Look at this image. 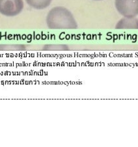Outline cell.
Masks as SVG:
<instances>
[{
  "label": "cell",
  "mask_w": 138,
  "mask_h": 147,
  "mask_svg": "<svg viewBox=\"0 0 138 147\" xmlns=\"http://www.w3.org/2000/svg\"><path fill=\"white\" fill-rule=\"evenodd\" d=\"M115 5L123 16L134 18L138 15V0H115Z\"/></svg>",
  "instance_id": "7a4b0ae2"
},
{
  "label": "cell",
  "mask_w": 138,
  "mask_h": 147,
  "mask_svg": "<svg viewBox=\"0 0 138 147\" xmlns=\"http://www.w3.org/2000/svg\"><path fill=\"white\" fill-rule=\"evenodd\" d=\"M27 3L33 8L38 10L46 9L50 5L52 0H26Z\"/></svg>",
  "instance_id": "5b68a950"
},
{
  "label": "cell",
  "mask_w": 138,
  "mask_h": 147,
  "mask_svg": "<svg viewBox=\"0 0 138 147\" xmlns=\"http://www.w3.org/2000/svg\"><path fill=\"white\" fill-rule=\"evenodd\" d=\"M24 8L22 0H0V13L6 16H14Z\"/></svg>",
  "instance_id": "3957f363"
},
{
  "label": "cell",
  "mask_w": 138,
  "mask_h": 147,
  "mask_svg": "<svg viewBox=\"0 0 138 147\" xmlns=\"http://www.w3.org/2000/svg\"><path fill=\"white\" fill-rule=\"evenodd\" d=\"M115 28L118 29H138V19L134 18H124L118 22Z\"/></svg>",
  "instance_id": "277c9868"
},
{
  "label": "cell",
  "mask_w": 138,
  "mask_h": 147,
  "mask_svg": "<svg viewBox=\"0 0 138 147\" xmlns=\"http://www.w3.org/2000/svg\"><path fill=\"white\" fill-rule=\"evenodd\" d=\"M95 1H101V0H95Z\"/></svg>",
  "instance_id": "8992f818"
},
{
  "label": "cell",
  "mask_w": 138,
  "mask_h": 147,
  "mask_svg": "<svg viewBox=\"0 0 138 147\" xmlns=\"http://www.w3.org/2000/svg\"><path fill=\"white\" fill-rule=\"evenodd\" d=\"M46 23L50 29H74L78 28L72 14L63 7H54L46 17Z\"/></svg>",
  "instance_id": "6da1fadb"
}]
</instances>
